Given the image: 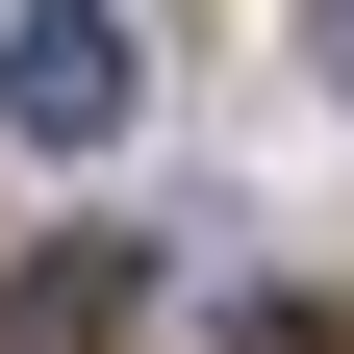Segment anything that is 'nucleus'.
Here are the masks:
<instances>
[{"label": "nucleus", "mask_w": 354, "mask_h": 354, "mask_svg": "<svg viewBox=\"0 0 354 354\" xmlns=\"http://www.w3.org/2000/svg\"><path fill=\"white\" fill-rule=\"evenodd\" d=\"M0 127H26V152H102L127 127V0H26V26H0Z\"/></svg>", "instance_id": "f257e3e1"}, {"label": "nucleus", "mask_w": 354, "mask_h": 354, "mask_svg": "<svg viewBox=\"0 0 354 354\" xmlns=\"http://www.w3.org/2000/svg\"><path fill=\"white\" fill-rule=\"evenodd\" d=\"M127 304H152V253L127 228H51L26 279H0V354H127Z\"/></svg>", "instance_id": "f03ea898"}, {"label": "nucleus", "mask_w": 354, "mask_h": 354, "mask_svg": "<svg viewBox=\"0 0 354 354\" xmlns=\"http://www.w3.org/2000/svg\"><path fill=\"white\" fill-rule=\"evenodd\" d=\"M253 354H329V329H304V304H253Z\"/></svg>", "instance_id": "7ed1b4c3"}, {"label": "nucleus", "mask_w": 354, "mask_h": 354, "mask_svg": "<svg viewBox=\"0 0 354 354\" xmlns=\"http://www.w3.org/2000/svg\"><path fill=\"white\" fill-rule=\"evenodd\" d=\"M329 76H354V0H329Z\"/></svg>", "instance_id": "20e7f679"}]
</instances>
